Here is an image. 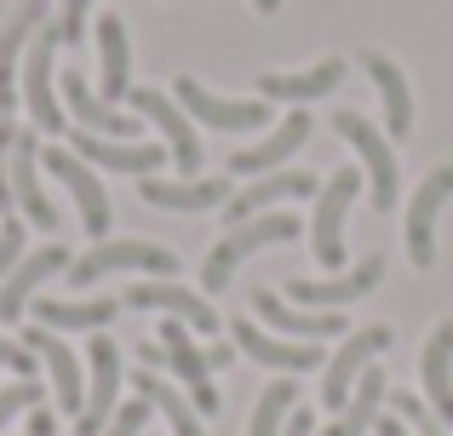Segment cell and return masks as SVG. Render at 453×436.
I'll use <instances>...</instances> for the list:
<instances>
[{"label": "cell", "mask_w": 453, "mask_h": 436, "mask_svg": "<svg viewBox=\"0 0 453 436\" xmlns=\"http://www.w3.org/2000/svg\"><path fill=\"white\" fill-rule=\"evenodd\" d=\"M299 235H304V224L293 218V213H258V218H247V224H230V235H224V241L207 253V264H201V287L224 293L242 258L265 253V247H281V241H299Z\"/></svg>", "instance_id": "6da1fadb"}, {"label": "cell", "mask_w": 453, "mask_h": 436, "mask_svg": "<svg viewBox=\"0 0 453 436\" xmlns=\"http://www.w3.org/2000/svg\"><path fill=\"white\" fill-rule=\"evenodd\" d=\"M58 23L46 18L41 29H35V41H29V52H23V110L35 115V126L41 133H64V98H58V87H52V52H58Z\"/></svg>", "instance_id": "7a4b0ae2"}, {"label": "cell", "mask_w": 453, "mask_h": 436, "mask_svg": "<svg viewBox=\"0 0 453 436\" xmlns=\"http://www.w3.org/2000/svg\"><path fill=\"white\" fill-rule=\"evenodd\" d=\"M110 270H150V276L178 281V253H166V247H155V241H98L92 253H81L64 276L75 281V287H92V281H104Z\"/></svg>", "instance_id": "3957f363"}, {"label": "cell", "mask_w": 453, "mask_h": 436, "mask_svg": "<svg viewBox=\"0 0 453 436\" xmlns=\"http://www.w3.org/2000/svg\"><path fill=\"white\" fill-rule=\"evenodd\" d=\"M333 133H339L344 144L356 149V161L367 167L373 207H379V213H390V207H396V149H390V138H379L356 110H339V115H333Z\"/></svg>", "instance_id": "277c9868"}, {"label": "cell", "mask_w": 453, "mask_h": 436, "mask_svg": "<svg viewBox=\"0 0 453 436\" xmlns=\"http://www.w3.org/2000/svg\"><path fill=\"white\" fill-rule=\"evenodd\" d=\"M356 184H362V172H356V167H339L327 184H321V195H316V218H310V247H316V258H321L327 270H339V264H344V218H350Z\"/></svg>", "instance_id": "5b68a950"}, {"label": "cell", "mask_w": 453, "mask_h": 436, "mask_svg": "<svg viewBox=\"0 0 453 436\" xmlns=\"http://www.w3.org/2000/svg\"><path fill=\"white\" fill-rule=\"evenodd\" d=\"M127 103H133L144 121H155V133H166V149H173L178 172H184V179H196V172H201V138H196V126H189L184 103L166 98L161 87H133V92H127Z\"/></svg>", "instance_id": "8992f818"}, {"label": "cell", "mask_w": 453, "mask_h": 436, "mask_svg": "<svg viewBox=\"0 0 453 436\" xmlns=\"http://www.w3.org/2000/svg\"><path fill=\"white\" fill-rule=\"evenodd\" d=\"M115 396H121V350L98 333L87 345V408H81V419H75V436H104L110 431Z\"/></svg>", "instance_id": "52a82bcc"}, {"label": "cell", "mask_w": 453, "mask_h": 436, "mask_svg": "<svg viewBox=\"0 0 453 436\" xmlns=\"http://www.w3.org/2000/svg\"><path fill=\"white\" fill-rule=\"evenodd\" d=\"M390 327H356V333H344L339 356H327V379H321V402L327 408H344L356 391V379H362L367 368H373V356H385L390 350Z\"/></svg>", "instance_id": "ba28073f"}, {"label": "cell", "mask_w": 453, "mask_h": 436, "mask_svg": "<svg viewBox=\"0 0 453 436\" xmlns=\"http://www.w3.org/2000/svg\"><path fill=\"white\" fill-rule=\"evenodd\" d=\"M41 167L52 172V179H64V190L75 195V207H81V230L104 241V230H110V218H115L110 213V195H104V179L75 156V149H46Z\"/></svg>", "instance_id": "9c48e42d"}, {"label": "cell", "mask_w": 453, "mask_h": 436, "mask_svg": "<svg viewBox=\"0 0 453 436\" xmlns=\"http://www.w3.org/2000/svg\"><path fill=\"white\" fill-rule=\"evenodd\" d=\"M121 304H127V310H161V316H173V322L196 327V333H219V310H212V304L201 299V293L178 287V281H166V276L133 281Z\"/></svg>", "instance_id": "30bf717a"}, {"label": "cell", "mask_w": 453, "mask_h": 436, "mask_svg": "<svg viewBox=\"0 0 453 436\" xmlns=\"http://www.w3.org/2000/svg\"><path fill=\"white\" fill-rule=\"evenodd\" d=\"M173 98L184 103L189 121L219 126V133H253V126H265V103H235V98H219V92H207L196 75H178V80H173Z\"/></svg>", "instance_id": "8fae6325"}, {"label": "cell", "mask_w": 453, "mask_h": 436, "mask_svg": "<svg viewBox=\"0 0 453 436\" xmlns=\"http://www.w3.org/2000/svg\"><path fill=\"white\" fill-rule=\"evenodd\" d=\"M161 350H166V368L184 379V391H189V402H196V414H219V391H212L207 350H196V339H189L184 322H173V316L161 322Z\"/></svg>", "instance_id": "7c38bea8"}, {"label": "cell", "mask_w": 453, "mask_h": 436, "mask_svg": "<svg viewBox=\"0 0 453 436\" xmlns=\"http://www.w3.org/2000/svg\"><path fill=\"white\" fill-rule=\"evenodd\" d=\"M448 195H453V167H436L408 202V258L419 270L436 264V218H442Z\"/></svg>", "instance_id": "4fadbf2b"}, {"label": "cell", "mask_w": 453, "mask_h": 436, "mask_svg": "<svg viewBox=\"0 0 453 436\" xmlns=\"http://www.w3.org/2000/svg\"><path fill=\"white\" fill-rule=\"evenodd\" d=\"M379 276H385V258H362V264L344 270V276H304V281H293L288 299L310 304V310H344V304H356L362 293H373Z\"/></svg>", "instance_id": "5bb4252c"}, {"label": "cell", "mask_w": 453, "mask_h": 436, "mask_svg": "<svg viewBox=\"0 0 453 436\" xmlns=\"http://www.w3.org/2000/svg\"><path fill=\"white\" fill-rule=\"evenodd\" d=\"M12 207L41 230H58V207L41 190V144H35V133L12 138Z\"/></svg>", "instance_id": "9a60e30c"}, {"label": "cell", "mask_w": 453, "mask_h": 436, "mask_svg": "<svg viewBox=\"0 0 453 436\" xmlns=\"http://www.w3.org/2000/svg\"><path fill=\"white\" fill-rule=\"evenodd\" d=\"M75 258L64 253V241H52V247H41V253H29L18 270L6 276V287H0V322H18L23 310L35 304V293L46 287V281L58 276V270H69Z\"/></svg>", "instance_id": "2e32d148"}, {"label": "cell", "mask_w": 453, "mask_h": 436, "mask_svg": "<svg viewBox=\"0 0 453 436\" xmlns=\"http://www.w3.org/2000/svg\"><path fill=\"white\" fill-rule=\"evenodd\" d=\"M58 87H64V110L81 121V133H98V138H133V133H138L133 115L115 110V103H104V92H92L81 69H69Z\"/></svg>", "instance_id": "e0dca14e"}, {"label": "cell", "mask_w": 453, "mask_h": 436, "mask_svg": "<svg viewBox=\"0 0 453 436\" xmlns=\"http://www.w3.org/2000/svg\"><path fill=\"white\" fill-rule=\"evenodd\" d=\"M29 350L46 362V373H52L58 408L81 419V408H87V385H81V356L64 345V333H52V327H29Z\"/></svg>", "instance_id": "ac0fdd59"}, {"label": "cell", "mask_w": 453, "mask_h": 436, "mask_svg": "<svg viewBox=\"0 0 453 436\" xmlns=\"http://www.w3.org/2000/svg\"><path fill=\"white\" fill-rule=\"evenodd\" d=\"M75 156L87 167H104V172H138L150 179L161 167V144H138V138H98V133H75Z\"/></svg>", "instance_id": "d6986e66"}, {"label": "cell", "mask_w": 453, "mask_h": 436, "mask_svg": "<svg viewBox=\"0 0 453 436\" xmlns=\"http://www.w3.org/2000/svg\"><path fill=\"white\" fill-rule=\"evenodd\" d=\"M138 195L150 207H166V213H207V207L230 202V184L224 179H138Z\"/></svg>", "instance_id": "ffe728a7"}, {"label": "cell", "mask_w": 453, "mask_h": 436, "mask_svg": "<svg viewBox=\"0 0 453 436\" xmlns=\"http://www.w3.org/2000/svg\"><path fill=\"white\" fill-rule=\"evenodd\" d=\"M310 195H321V184L310 179V172H276V179H253L224 207H230V224H247V218L270 213V207H281V202H310Z\"/></svg>", "instance_id": "44dd1931"}, {"label": "cell", "mask_w": 453, "mask_h": 436, "mask_svg": "<svg viewBox=\"0 0 453 436\" xmlns=\"http://www.w3.org/2000/svg\"><path fill=\"white\" fill-rule=\"evenodd\" d=\"M235 350L242 356H253V362H265V368H281V373H304V368H316V362H327L316 345H288V339H270L258 322H247V316H235Z\"/></svg>", "instance_id": "7402d4cb"}, {"label": "cell", "mask_w": 453, "mask_h": 436, "mask_svg": "<svg viewBox=\"0 0 453 436\" xmlns=\"http://www.w3.org/2000/svg\"><path fill=\"white\" fill-rule=\"evenodd\" d=\"M46 11H52V0H12L6 6V23H0V98H12V64H23Z\"/></svg>", "instance_id": "603a6c76"}, {"label": "cell", "mask_w": 453, "mask_h": 436, "mask_svg": "<svg viewBox=\"0 0 453 436\" xmlns=\"http://www.w3.org/2000/svg\"><path fill=\"white\" fill-rule=\"evenodd\" d=\"M385 396H390V379H385V368H367L362 379H356V391H350V402H344V414L333 419L327 431H316V436H367L379 425V408H385Z\"/></svg>", "instance_id": "cb8c5ba5"}, {"label": "cell", "mask_w": 453, "mask_h": 436, "mask_svg": "<svg viewBox=\"0 0 453 436\" xmlns=\"http://www.w3.org/2000/svg\"><path fill=\"white\" fill-rule=\"evenodd\" d=\"M339 80H344V64L321 57L316 69H299V75H258V92H265V103H310V98H327Z\"/></svg>", "instance_id": "d4e9b609"}, {"label": "cell", "mask_w": 453, "mask_h": 436, "mask_svg": "<svg viewBox=\"0 0 453 436\" xmlns=\"http://www.w3.org/2000/svg\"><path fill=\"white\" fill-rule=\"evenodd\" d=\"M304 144H310V110H293L288 121H281L276 133L265 138V144H253V149H235L230 172H270V167H281V161H288L293 149H304Z\"/></svg>", "instance_id": "484cf974"}, {"label": "cell", "mask_w": 453, "mask_h": 436, "mask_svg": "<svg viewBox=\"0 0 453 436\" xmlns=\"http://www.w3.org/2000/svg\"><path fill=\"white\" fill-rule=\"evenodd\" d=\"M115 310H121L115 299H35V327H52V333L87 327V333H98V327L115 322Z\"/></svg>", "instance_id": "4316f807"}, {"label": "cell", "mask_w": 453, "mask_h": 436, "mask_svg": "<svg viewBox=\"0 0 453 436\" xmlns=\"http://www.w3.org/2000/svg\"><path fill=\"white\" fill-rule=\"evenodd\" d=\"M419 373H425V396H431V414L453 425V322H442L431 333V345H425L419 356Z\"/></svg>", "instance_id": "83f0119b"}, {"label": "cell", "mask_w": 453, "mask_h": 436, "mask_svg": "<svg viewBox=\"0 0 453 436\" xmlns=\"http://www.w3.org/2000/svg\"><path fill=\"white\" fill-rule=\"evenodd\" d=\"M98 57H104V103H121L133 92V46H127V23L115 11L98 18Z\"/></svg>", "instance_id": "f1b7e54d"}, {"label": "cell", "mask_w": 453, "mask_h": 436, "mask_svg": "<svg viewBox=\"0 0 453 436\" xmlns=\"http://www.w3.org/2000/svg\"><path fill=\"white\" fill-rule=\"evenodd\" d=\"M362 64H367V80L379 87V103H385V126H390L396 138H408V133H413V92H408V75H402V69L390 64L385 52H367Z\"/></svg>", "instance_id": "f546056e"}, {"label": "cell", "mask_w": 453, "mask_h": 436, "mask_svg": "<svg viewBox=\"0 0 453 436\" xmlns=\"http://www.w3.org/2000/svg\"><path fill=\"white\" fill-rule=\"evenodd\" d=\"M253 310L265 316L270 327H281V333H293V339H310V345H316V339H333V333H344V316H339V310L304 316V310H288V304H281L276 293H265V287L253 293Z\"/></svg>", "instance_id": "4dcf8cb0"}, {"label": "cell", "mask_w": 453, "mask_h": 436, "mask_svg": "<svg viewBox=\"0 0 453 436\" xmlns=\"http://www.w3.org/2000/svg\"><path fill=\"white\" fill-rule=\"evenodd\" d=\"M133 385H138V396H144V402L155 408V414H161L166 425H173V436H207V431H201V414H196V402H189L184 391H173V385H166L155 368H138V379H133Z\"/></svg>", "instance_id": "1f68e13d"}, {"label": "cell", "mask_w": 453, "mask_h": 436, "mask_svg": "<svg viewBox=\"0 0 453 436\" xmlns=\"http://www.w3.org/2000/svg\"><path fill=\"white\" fill-rule=\"evenodd\" d=\"M293 408H299V385H293V379L265 385V396H258V408H253V425H247V436H288Z\"/></svg>", "instance_id": "d6a6232c"}, {"label": "cell", "mask_w": 453, "mask_h": 436, "mask_svg": "<svg viewBox=\"0 0 453 436\" xmlns=\"http://www.w3.org/2000/svg\"><path fill=\"white\" fill-rule=\"evenodd\" d=\"M29 408H41V385L35 379H12L6 391H0V431H6L18 414H29Z\"/></svg>", "instance_id": "836d02e7"}, {"label": "cell", "mask_w": 453, "mask_h": 436, "mask_svg": "<svg viewBox=\"0 0 453 436\" xmlns=\"http://www.w3.org/2000/svg\"><path fill=\"white\" fill-rule=\"evenodd\" d=\"M23 264V224H18V213H6L0 218V287H6V276Z\"/></svg>", "instance_id": "e575fe53"}, {"label": "cell", "mask_w": 453, "mask_h": 436, "mask_svg": "<svg viewBox=\"0 0 453 436\" xmlns=\"http://www.w3.org/2000/svg\"><path fill=\"white\" fill-rule=\"evenodd\" d=\"M87 11H92V0H64V6H58V41L64 46H81V34H87Z\"/></svg>", "instance_id": "d590c367"}, {"label": "cell", "mask_w": 453, "mask_h": 436, "mask_svg": "<svg viewBox=\"0 0 453 436\" xmlns=\"http://www.w3.org/2000/svg\"><path fill=\"white\" fill-rule=\"evenodd\" d=\"M144 425H150V402L138 396V402L115 408V419H110V431H104V436H144Z\"/></svg>", "instance_id": "8d00e7d4"}, {"label": "cell", "mask_w": 453, "mask_h": 436, "mask_svg": "<svg viewBox=\"0 0 453 436\" xmlns=\"http://www.w3.org/2000/svg\"><path fill=\"white\" fill-rule=\"evenodd\" d=\"M12 138H18V126L0 121V218L18 213V207H12Z\"/></svg>", "instance_id": "74e56055"}, {"label": "cell", "mask_w": 453, "mask_h": 436, "mask_svg": "<svg viewBox=\"0 0 453 436\" xmlns=\"http://www.w3.org/2000/svg\"><path fill=\"white\" fill-rule=\"evenodd\" d=\"M23 436H58V419L46 414V408H29V431Z\"/></svg>", "instance_id": "f35d334b"}, {"label": "cell", "mask_w": 453, "mask_h": 436, "mask_svg": "<svg viewBox=\"0 0 453 436\" xmlns=\"http://www.w3.org/2000/svg\"><path fill=\"white\" fill-rule=\"evenodd\" d=\"M288 436H316V414H310V408H293V419H288Z\"/></svg>", "instance_id": "ab89813d"}, {"label": "cell", "mask_w": 453, "mask_h": 436, "mask_svg": "<svg viewBox=\"0 0 453 436\" xmlns=\"http://www.w3.org/2000/svg\"><path fill=\"white\" fill-rule=\"evenodd\" d=\"M230 362H235V345H212L207 350V368H230Z\"/></svg>", "instance_id": "60d3db41"}, {"label": "cell", "mask_w": 453, "mask_h": 436, "mask_svg": "<svg viewBox=\"0 0 453 436\" xmlns=\"http://www.w3.org/2000/svg\"><path fill=\"white\" fill-rule=\"evenodd\" d=\"M253 11H265V18H270V11H281V0H253Z\"/></svg>", "instance_id": "b9f144b4"}, {"label": "cell", "mask_w": 453, "mask_h": 436, "mask_svg": "<svg viewBox=\"0 0 453 436\" xmlns=\"http://www.w3.org/2000/svg\"><path fill=\"white\" fill-rule=\"evenodd\" d=\"M12 350H18V345H12V339H0V368H6V362H12Z\"/></svg>", "instance_id": "7bdbcfd3"}, {"label": "cell", "mask_w": 453, "mask_h": 436, "mask_svg": "<svg viewBox=\"0 0 453 436\" xmlns=\"http://www.w3.org/2000/svg\"><path fill=\"white\" fill-rule=\"evenodd\" d=\"M6 110H12V98H0V121H6Z\"/></svg>", "instance_id": "ee69618b"}, {"label": "cell", "mask_w": 453, "mask_h": 436, "mask_svg": "<svg viewBox=\"0 0 453 436\" xmlns=\"http://www.w3.org/2000/svg\"><path fill=\"white\" fill-rule=\"evenodd\" d=\"M0 23H6V0H0Z\"/></svg>", "instance_id": "f6af8a7d"}]
</instances>
